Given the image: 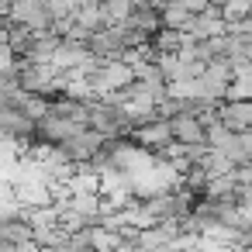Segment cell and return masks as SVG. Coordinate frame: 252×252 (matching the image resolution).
<instances>
[{
  "instance_id": "6da1fadb",
  "label": "cell",
  "mask_w": 252,
  "mask_h": 252,
  "mask_svg": "<svg viewBox=\"0 0 252 252\" xmlns=\"http://www.w3.org/2000/svg\"><path fill=\"white\" fill-rule=\"evenodd\" d=\"M224 32V18H221V7H207V11H197L190 14L183 35L187 38H211V35H221Z\"/></svg>"
},
{
  "instance_id": "7a4b0ae2",
  "label": "cell",
  "mask_w": 252,
  "mask_h": 252,
  "mask_svg": "<svg viewBox=\"0 0 252 252\" xmlns=\"http://www.w3.org/2000/svg\"><path fill=\"white\" fill-rule=\"evenodd\" d=\"M169 128H173V138L183 142V145H204L207 142V128L200 125L197 114H173L169 118ZM211 145V142H207Z\"/></svg>"
},
{
  "instance_id": "3957f363",
  "label": "cell",
  "mask_w": 252,
  "mask_h": 252,
  "mask_svg": "<svg viewBox=\"0 0 252 252\" xmlns=\"http://www.w3.org/2000/svg\"><path fill=\"white\" fill-rule=\"evenodd\" d=\"M218 118H221L224 128L245 131V128H252V100H231V97H224L218 104Z\"/></svg>"
},
{
  "instance_id": "277c9868",
  "label": "cell",
  "mask_w": 252,
  "mask_h": 252,
  "mask_svg": "<svg viewBox=\"0 0 252 252\" xmlns=\"http://www.w3.org/2000/svg\"><path fill=\"white\" fill-rule=\"evenodd\" d=\"M224 97H231V100H252V63L235 66V76H231Z\"/></svg>"
},
{
  "instance_id": "5b68a950",
  "label": "cell",
  "mask_w": 252,
  "mask_h": 252,
  "mask_svg": "<svg viewBox=\"0 0 252 252\" xmlns=\"http://www.w3.org/2000/svg\"><path fill=\"white\" fill-rule=\"evenodd\" d=\"M187 42V35L180 32V28H156L152 32V38H149V49H156V52H180V45Z\"/></svg>"
},
{
  "instance_id": "8992f818",
  "label": "cell",
  "mask_w": 252,
  "mask_h": 252,
  "mask_svg": "<svg viewBox=\"0 0 252 252\" xmlns=\"http://www.w3.org/2000/svg\"><path fill=\"white\" fill-rule=\"evenodd\" d=\"M100 11H104V21L107 25H121V21L131 18L135 0H100Z\"/></svg>"
},
{
  "instance_id": "52a82bcc",
  "label": "cell",
  "mask_w": 252,
  "mask_h": 252,
  "mask_svg": "<svg viewBox=\"0 0 252 252\" xmlns=\"http://www.w3.org/2000/svg\"><path fill=\"white\" fill-rule=\"evenodd\" d=\"M159 14H162V25H166V28H180V32H183L193 11H187L183 4H166V7H162Z\"/></svg>"
}]
</instances>
